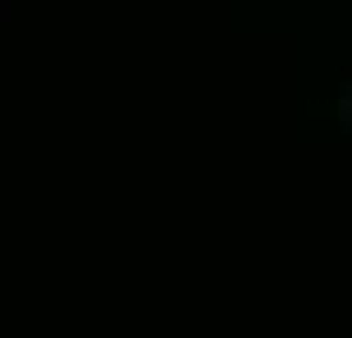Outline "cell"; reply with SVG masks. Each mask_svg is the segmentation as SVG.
Instances as JSON below:
<instances>
[{
    "label": "cell",
    "instance_id": "6da1fadb",
    "mask_svg": "<svg viewBox=\"0 0 352 338\" xmlns=\"http://www.w3.org/2000/svg\"><path fill=\"white\" fill-rule=\"evenodd\" d=\"M334 122H339L343 135H352V77L339 86V95H334Z\"/></svg>",
    "mask_w": 352,
    "mask_h": 338
}]
</instances>
